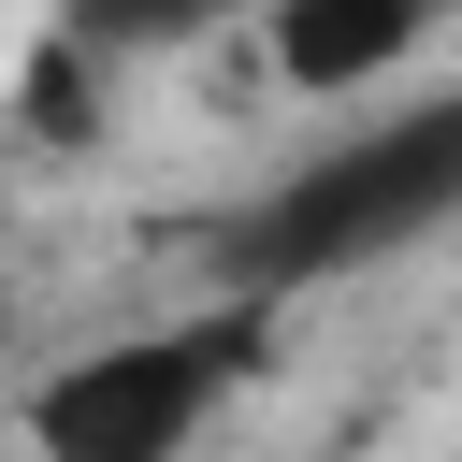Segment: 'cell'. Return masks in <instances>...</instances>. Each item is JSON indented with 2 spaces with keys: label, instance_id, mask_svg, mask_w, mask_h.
Returning <instances> with one entry per match:
<instances>
[{
  "label": "cell",
  "instance_id": "cell-1",
  "mask_svg": "<svg viewBox=\"0 0 462 462\" xmlns=\"http://www.w3.org/2000/svg\"><path fill=\"white\" fill-rule=\"evenodd\" d=\"M433 231H462V87H433L404 116H361L318 159H289L260 202H231L202 231V274L217 289H260V303H303V289H346V274L419 260Z\"/></svg>",
  "mask_w": 462,
  "mask_h": 462
},
{
  "label": "cell",
  "instance_id": "cell-2",
  "mask_svg": "<svg viewBox=\"0 0 462 462\" xmlns=\"http://www.w3.org/2000/svg\"><path fill=\"white\" fill-rule=\"evenodd\" d=\"M274 318L260 289H217L202 318H159V332H116V346H72L58 375L14 390V448L29 462H188L202 419L231 390L274 375Z\"/></svg>",
  "mask_w": 462,
  "mask_h": 462
},
{
  "label": "cell",
  "instance_id": "cell-3",
  "mask_svg": "<svg viewBox=\"0 0 462 462\" xmlns=\"http://www.w3.org/2000/svg\"><path fill=\"white\" fill-rule=\"evenodd\" d=\"M231 14H260V0H58V43L116 72V58H173V43L231 29Z\"/></svg>",
  "mask_w": 462,
  "mask_h": 462
},
{
  "label": "cell",
  "instance_id": "cell-4",
  "mask_svg": "<svg viewBox=\"0 0 462 462\" xmlns=\"http://www.w3.org/2000/svg\"><path fill=\"white\" fill-rule=\"evenodd\" d=\"M419 14H433V29H448V14H462V0H419Z\"/></svg>",
  "mask_w": 462,
  "mask_h": 462
}]
</instances>
